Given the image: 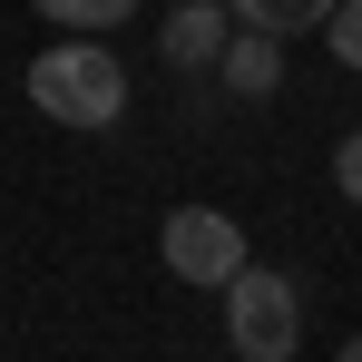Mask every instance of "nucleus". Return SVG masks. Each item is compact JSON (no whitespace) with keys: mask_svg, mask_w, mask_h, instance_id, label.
Returning a JSON list of instances; mask_svg holds the SVG:
<instances>
[{"mask_svg":"<svg viewBox=\"0 0 362 362\" xmlns=\"http://www.w3.org/2000/svg\"><path fill=\"white\" fill-rule=\"evenodd\" d=\"M235 10V30H274V40H294V30H323L333 20V0H226Z\"/></svg>","mask_w":362,"mask_h":362,"instance_id":"423d86ee","label":"nucleus"},{"mask_svg":"<svg viewBox=\"0 0 362 362\" xmlns=\"http://www.w3.org/2000/svg\"><path fill=\"white\" fill-rule=\"evenodd\" d=\"M226 343H235V362H294L303 353V294H294V274L245 264L235 284H226Z\"/></svg>","mask_w":362,"mask_h":362,"instance_id":"f03ea898","label":"nucleus"},{"mask_svg":"<svg viewBox=\"0 0 362 362\" xmlns=\"http://www.w3.org/2000/svg\"><path fill=\"white\" fill-rule=\"evenodd\" d=\"M157 255H167L177 284H216V294L255 264V255H245V226H235V216H216V206H177V216L157 226Z\"/></svg>","mask_w":362,"mask_h":362,"instance_id":"7ed1b4c3","label":"nucleus"},{"mask_svg":"<svg viewBox=\"0 0 362 362\" xmlns=\"http://www.w3.org/2000/svg\"><path fill=\"white\" fill-rule=\"evenodd\" d=\"M333 362H362V333H353V343H343V353H333Z\"/></svg>","mask_w":362,"mask_h":362,"instance_id":"9d476101","label":"nucleus"},{"mask_svg":"<svg viewBox=\"0 0 362 362\" xmlns=\"http://www.w3.org/2000/svg\"><path fill=\"white\" fill-rule=\"evenodd\" d=\"M333 186H343V206H362V127L333 147Z\"/></svg>","mask_w":362,"mask_h":362,"instance_id":"1a4fd4ad","label":"nucleus"},{"mask_svg":"<svg viewBox=\"0 0 362 362\" xmlns=\"http://www.w3.org/2000/svg\"><path fill=\"white\" fill-rule=\"evenodd\" d=\"M30 10H40L49 30H118L137 0H30Z\"/></svg>","mask_w":362,"mask_h":362,"instance_id":"0eeeda50","label":"nucleus"},{"mask_svg":"<svg viewBox=\"0 0 362 362\" xmlns=\"http://www.w3.org/2000/svg\"><path fill=\"white\" fill-rule=\"evenodd\" d=\"M216 78H226V98H245V108L274 98V88H284V40H274V30H235L226 59H216Z\"/></svg>","mask_w":362,"mask_h":362,"instance_id":"39448f33","label":"nucleus"},{"mask_svg":"<svg viewBox=\"0 0 362 362\" xmlns=\"http://www.w3.org/2000/svg\"><path fill=\"white\" fill-rule=\"evenodd\" d=\"M323 49L362 78V0H333V20H323Z\"/></svg>","mask_w":362,"mask_h":362,"instance_id":"6e6552de","label":"nucleus"},{"mask_svg":"<svg viewBox=\"0 0 362 362\" xmlns=\"http://www.w3.org/2000/svg\"><path fill=\"white\" fill-rule=\"evenodd\" d=\"M30 108L59 127H118L127 108V69L108 40H49L40 59H30Z\"/></svg>","mask_w":362,"mask_h":362,"instance_id":"f257e3e1","label":"nucleus"},{"mask_svg":"<svg viewBox=\"0 0 362 362\" xmlns=\"http://www.w3.org/2000/svg\"><path fill=\"white\" fill-rule=\"evenodd\" d=\"M226 40H235V10H226V0H167L157 59H167V69H216Z\"/></svg>","mask_w":362,"mask_h":362,"instance_id":"20e7f679","label":"nucleus"}]
</instances>
